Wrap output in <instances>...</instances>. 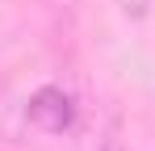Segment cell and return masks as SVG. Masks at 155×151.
<instances>
[{
  "mask_svg": "<svg viewBox=\"0 0 155 151\" xmlns=\"http://www.w3.org/2000/svg\"><path fill=\"white\" fill-rule=\"evenodd\" d=\"M25 118L42 134H63V130L76 126V101H71V92H63L59 84H42L38 92H29Z\"/></svg>",
  "mask_w": 155,
  "mask_h": 151,
  "instance_id": "6da1fadb",
  "label": "cell"
},
{
  "mask_svg": "<svg viewBox=\"0 0 155 151\" xmlns=\"http://www.w3.org/2000/svg\"><path fill=\"white\" fill-rule=\"evenodd\" d=\"M101 151H122V143H117V139H105V147Z\"/></svg>",
  "mask_w": 155,
  "mask_h": 151,
  "instance_id": "7a4b0ae2",
  "label": "cell"
}]
</instances>
